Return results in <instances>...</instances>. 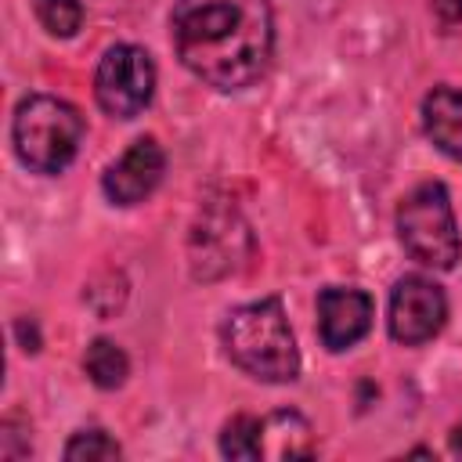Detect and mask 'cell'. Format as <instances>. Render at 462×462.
<instances>
[{
  "label": "cell",
  "instance_id": "7",
  "mask_svg": "<svg viewBox=\"0 0 462 462\" xmlns=\"http://www.w3.org/2000/svg\"><path fill=\"white\" fill-rule=\"evenodd\" d=\"M166 170V155L159 148L155 137H137L101 177V188L108 195V202L116 206H134L141 199H148Z\"/></svg>",
  "mask_w": 462,
  "mask_h": 462
},
{
  "label": "cell",
  "instance_id": "2",
  "mask_svg": "<svg viewBox=\"0 0 462 462\" xmlns=\"http://www.w3.org/2000/svg\"><path fill=\"white\" fill-rule=\"evenodd\" d=\"M227 357L260 383H292L300 375V350L278 296H263L235 307L224 318Z\"/></svg>",
  "mask_w": 462,
  "mask_h": 462
},
{
  "label": "cell",
  "instance_id": "3",
  "mask_svg": "<svg viewBox=\"0 0 462 462\" xmlns=\"http://www.w3.org/2000/svg\"><path fill=\"white\" fill-rule=\"evenodd\" d=\"M11 141L22 166L32 173H61L83 141V116L51 94H29L11 119Z\"/></svg>",
  "mask_w": 462,
  "mask_h": 462
},
{
  "label": "cell",
  "instance_id": "15",
  "mask_svg": "<svg viewBox=\"0 0 462 462\" xmlns=\"http://www.w3.org/2000/svg\"><path fill=\"white\" fill-rule=\"evenodd\" d=\"M430 11L440 22V29L462 25V0H430Z\"/></svg>",
  "mask_w": 462,
  "mask_h": 462
},
{
  "label": "cell",
  "instance_id": "8",
  "mask_svg": "<svg viewBox=\"0 0 462 462\" xmlns=\"http://www.w3.org/2000/svg\"><path fill=\"white\" fill-rule=\"evenodd\" d=\"M372 328V296L365 289L328 285L318 292V336L328 350L354 346Z\"/></svg>",
  "mask_w": 462,
  "mask_h": 462
},
{
  "label": "cell",
  "instance_id": "12",
  "mask_svg": "<svg viewBox=\"0 0 462 462\" xmlns=\"http://www.w3.org/2000/svg\"><path fill=\"white\" fill-rule=\"evenodd\" d=\"M220 455L224 458H263V419L235 415L220 430Z\"/></svg>",
  "mask_w": 462,
  "mask_h": 462
},
{
  "label": "cell",
  "instance_id": "10",
  "mask_svg": "<svg viewBox=\"0 0 462 462\" xmlns=\"http://www.w3.org/2000/svg\"><path fill=\"white\" fill-rule=\"evenodd\" d=\"M278 437V444L271 448L274 458H307L314 455L310 448V422L300 411H274L263 419V440Z\"/></svg>",
  "mask_w": 462,
  "mask_h": 462
},
{
  "label": "cell",
  "instance_id": "9",
  "mask_svg": "<svg viewBox=\"0 0 462 462\" xmlns=\"http://www.w3.org/2000/svg\"><path fill=\"white\" fill-rule=\"evenodd\" d=\"M426 137L451 159H462V90L433 87L422 101Z\"/></svg>",
  "mask_w": 462,
  "mask_h": 462
},
{
  "label": "cell",
  "instance_id": "4",
  "mask_svg": "<svg viewBox=\"0 0 462 462\" xmlns=\"http://www.w3.org/2000/svg\"><path fill=\"white\" fill-rule=\"evenodd\" d=\"M397 235L411 260L433 271H451L462 256V235L451 213L448 188L440 180H426L397 209Z\"/></svg>",
  "mask_w": 462,
  "mask_h": 462
},
{
  "label": "cell",
  "instance_id": "5",
  "mask_svg": "<svg viewBox=\"0 0 462 462\" xmlns=\"http://www.w3.org/2000/svg\"><path fill=\"white\" fill-rule=\"evenodd\" d=\"M155 94V65L144 47L116 43L105 51L94 72V97L112 119H134Z\"/></svg>",
  "mask_w": 462,
  "mask_h": 462
},
{
  "label": "cell",
  "instance_id": "14",
  "mask_svg": "<svg viewBox=\"0 0 462 462\" xmlns=\"http://www.w3.org/2000/svg\"><path fill=\"white\" fill-rule=\"evenodd\" d=\"M119 455H123V448L105 430H79L65 444V458L69 462H105V458H119Z\"/></svg>",
  "mask_w": 462,
  "mask_h": 462
},
{
  "label": "cell",
  "instance_id": "6",
  "mask_svg": "<svg viewBox=\"0 0 462 462\" xmlns=\"http://www.w3.org/2000/svg\"><path fill=\"white\" fill-rule=\"evenodd\" d=\"M390 336L404 346L430 343L448 321V296L426 274H404L390 292Z\"/></svg>",
  "mask_w": 462,
  "mask_h": 462
},
{
  "label": "cell",
  "instance_id": "1",
  "mask_svg": "<svg viewBox=\"0 0 462 462\" xmlns=\"http://www.w3.org/2000/svg\"><path fill=\"white\" fill-rule=\"evenodd\" d=\"M170 36L180 65L217 90H242L271 61V0H177Z\"/></svg>",
  "mask_w": 462,
  "mask_h": 462
},
{
  "label": "cell",
  "instance_id": "11",
  "mask_svg": "<svg viewBox=\"0 0 462 462\" xmlns=\"http://www.w3.org/2000/svg\"><path fill=\"white\" fill-rule=\"evenodd\" d=\"M83 368H87L90 383L101 386V390H116V386H123L126 375H130V361H126L123 346L112 343V339H94V343L87 346Z\"/></svg>",
  "mask_w": 462,
  "mask_h": 462
},
{
  "label": "cell",
  "instance_id": "13",
  "mask_svg": "<svg viewBox=\"0 0 462 462\" xmlns=\"http://www.w3.org/2000/svg\"><path fill=\"white\" fill-rule=\"evenodd\" d=\"M32 7H36L40 25L58 40L76 36V29L83 25V4L79 0H32Z\"/></svg>",
  "mask_w": 462,
  "mask_h": 462
},
{
  "label": "cell",
  "instance_id": "16",
  "mask_svg": "<svg viewBox=\"0 0 462 462\" xmlns=\"http://www.w3.org/2000/svg\"><path fill=\"white\" fill-rule=\"evenodd\" d=\"M451 455H458V458H462V419L451 426Z\"/></svg>",
  "mask_w": 462,
  "mask_h": 462
}]
</instances>
